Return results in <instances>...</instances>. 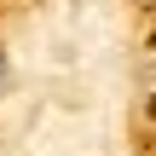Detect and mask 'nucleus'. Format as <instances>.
<instances>
[{"instance_id":"obj_1","label":"nucleus","mask_w":156,"mask_h":156,"mask_svg":"<svg viewBox=\"0 0 156 156\" xmlns=\"http://www.w3.org/2000/svg\"><path fill=\"white\" fill-rule=\"evenodd\" d=\"M12 87V58H6V41H0V93Z\"/></svg>"},{"instance_id":"obj_2","label":"nucleus","mask_w":156,"mask_h":156,"mask_svg":"<svg viewBox=\"0 0 156 156\" xmlns=\"http://www.w3.org/2000/svg\"><path fill=\"white\" fill-rule=\"evenodd\" d=\"M145 6H156V0H145Z\"/></svg>"}]
</instances>
